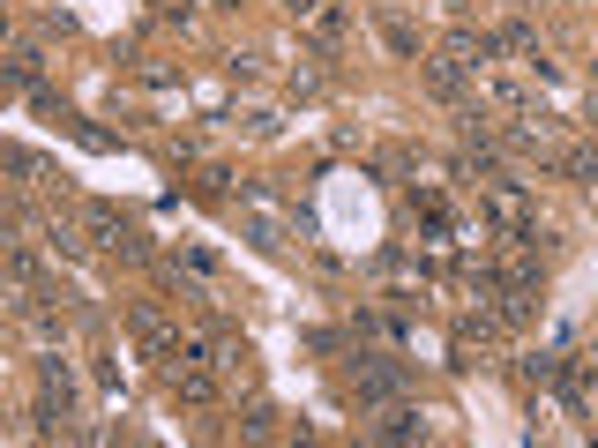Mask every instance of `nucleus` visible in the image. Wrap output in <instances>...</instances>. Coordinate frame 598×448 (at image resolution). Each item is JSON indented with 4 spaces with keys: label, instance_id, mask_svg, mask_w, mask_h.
<instances>
[{
    "label": "nucleus",
    "instance_id": "obj_9",
    "mask_svg": "<svg viewBox=\"0 0 598 448\" xmlns=\"http://www.w3.org/2000/svg\"><path fill=\"white\" fill-rule=\"evenodd\" d=\"M225 8H240V0H225Z\"/></svg>",
    "mask_w": 598,
    "mask_h": 448
},
{
    "label": "nucleus",
    "instance_id": "obj_4",
    "mask_svg": "<svg viewBox=\"0 0 598 448\" xmlns=\"http://www.w3.org/2000/svg\"><path fill=\"white\" fill-rule=\"evenodd\" d=\"M292 8V23H307L314 38H344L352 30V15H344V0H285Z\"/></svg>",
    "mask_w": 598,
    "mask_h": 448
},
{
    "label": "nucleus",
    "instance_id": "obj_2",
    "mask_svg": "<svg viewBox=\"0 0 598 448\" xmlns=\"http://www.w3.org/2000/svg\"><path fill=\"white\" fill-rule=\"evenodd\" d=\"M83 217H90V239H98V247L128 254V262H143V254H150V247H143V232H135V224L120 217V210H105V202H90Z\"/></svg>",
    "mask_w": 598,
    "mask_h": 448
},
{
    "label": "nucleus",
    "instance_id": "obj_1",
    "mask_svg": "<svg viewBox=\"0 0 598 448\" xmlns=\"http://www.w3.org/2000/svg\"><path fill=\"white\" fill-rule=\"evenodd\" d=\"M344 381H352L367 404H389V396L404 389V366H389V359H374V351H359V359H344Z\"/></svg>",
    "mask_w": 598,
    "mask_h": 448
},
{
    "label": "nucleus",
    "instance_id": "obj_10",
    "mask_svg": "<svg viewBox=\"0 0 598 448\" xmlns=\"http://www.w3.org/2000/svg\"><path fill=\"white\" fill-rule=\"evenodd\" d=\"M591 83H598V75H591Z\"/></svg>",
    "mask_w": 598,
    "mask_h": 448
},
{
    "label": "nucleus",
    "instance_id": "obj_5",
    "mask_svg": "<svg viewBox=\"0 0 598 448\" xmlns=\"http://www.w3.org/2000/svg\"><path fill=\"white\" fill-rule=\"evenodd\" d=\"M374 434H382V441H427V419H419V411H382V426H374Z\"/></svg>",
    "mask_w": 598,
    "mask_h": 448
},
{
    "label": "nucleus",
    "instance_id": "obj_6",
    "mask_svg": "<svg viewBox=\"0 0 598 448\" xmlns=\"http://www.w3.org/2000/svg\"><path fill=\"white\" fill-rule=\"evenodd\" d=\"M38 381H45V396H53V404H68V396H75V374H68V359H38Z\"/></svg>",
    "mask_w": 598,
    "mask_h": 448
},
{
    "label": "nucleus",
    "instance_id": "obj_7",
    "mask_svg": "<svg viewBox=\"0 0 598 448\" xmlns=\"http://www.w3.org/2000/svg\"><path fill=\"white\" fill-rule=\"evenodd\" d=\"M382 30H389V45H397V53H404V60H419V38H412V23H397V15H389V23H382Z\"/></svg>",
    "mask_w": 598,
    "mask_h": 448
},
{
    "label": "nucleus",
    "instance_id": "obj_8",
    "mask_svg": "<svg viewBox=\"0 0 598 448\" xmlns=\"http://www.w3.org/2000/svg\"><path fill=\"white\" fill-rule=\"evenodd\" d=\"M8 75H15V83H38V53H30V45H23V53L8 60Z\"/></svg>",
    "mask_w": 598,
    "mask_h": 448
},
{
    "label": "nucleus",
    "instance_id": "obj_3",
    "mask_svg": "<svg viewBox=\"0 0 598 448\" xmlns=\"http://www.w3.org/2000/svg\"><path fill=\"white\" fill-rule=\"evenodd\" d=\"M128 329H135V336H143V351H150V359H157V366H165V359H172V351H187V344H180V329H172V322H165V314H157V307H150V299H135V307H128Z\"/></svg>",
    "mask_w": 598,
    "mask_h": 448
}]
</instances>
